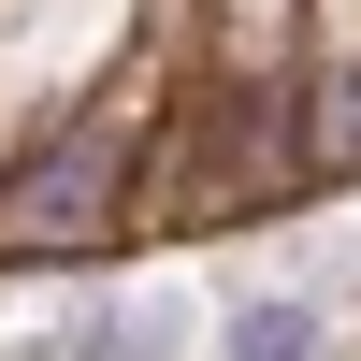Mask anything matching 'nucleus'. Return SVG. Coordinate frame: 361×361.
<instances>
[{
  "label": "nucleus",
  "instance_id": "1",
  "mask_svg": "<svg viewBox=\"0 0 361 361\" xmlns=\"http://www.w3.org/2000/svg\"><path fill=\"white\" fill-rule=\"evenodd\" d=\"M231 361H318V304H231Z\"/></svg>",
  "mask_w": 361,
  "mask_h": 361
}]
</instances>
